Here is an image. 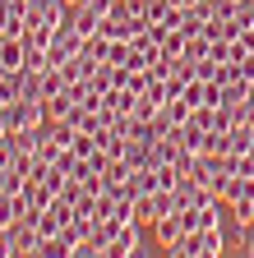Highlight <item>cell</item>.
Returning <instances> with one entry per match:
<instances>
[{"instance_id":"obj_1","label":"cell","mask_w":254,"mask_h":258,"mask_svg":"<svg viewBox=\"0 0 254 258\" xmlns=\"http://www.w3.org/2000/svg\"><path fill=\"white\" fill-rule=\"evenodd\" d=\"M143 231H148V226H139V221H125L120 231L111 235L107 258H134V253H143Z\"/></svg>"},{"instance_id":"obj_2","label":"cell","mask_w":254,"mask_h":258,"mask_svg":"<svg viewBox=\"0 0 254 258\" xmlns=\"http://www.w3.org/2000/svg\"><path fill=\"white\" fill-rule=\"evenodd\" d=\"M153 235H157V249H171L180 235H185V221H180V212H167V217H157V226H153Z\"/></svg>"},{"instance_id":"obj_3","label":"cell","mask_w":254,"mask_h":258,"mask_svg":"<svg viewBox=\"0 0 254 258\" xmlns=\"http://www.w3.org/2000/svg\"><path fill=\"white\" fill-rule=\"evenodd\" d=\"M33 212V203H28V194L19 189V194H0V226H14L19 217H28Z\"/></svg>"},{"instance_id":"obj_4","label":"cell","mask_w":254,"mask_h":258,"mask_svg":"<svg viewBox=\"0 0 254 258\" xmlns=\"http://www.w3.org/2000/svg\"><path fill=\"white\" fill-rule=\"evenodd\" d=\"M23 55H28V42L14 37V32H0V64L5 70H23Z\"/></svg>"},{"instance_id":"obj_5","label":"cell","mask_w":254,"mask_h":258,"mask_svg":"<svg viewBox=\"0 0 254 258\" xmlns=\"http://www.w3.org/2000/svg\"><path fill=\"white\" fill-rule=\"evenodd\" d=\"M227 249L231 244H227V231H222V226H204V231H199V258H217Z\"/></svg>"},{"instance_id":"obj_6","label":"cell","mask_w":254,"mask_h":258,"mask_svg":"<svg viewBox=\"0 0 254 258\" xmlns=\"http://www.w3.org/2000/svg\"><path fill=\"white\" fill-rule=\"evenodd\" d=\"M70 23L83 32V42L92 37V32H102V14L92 10V5H74V10H70Z\"/></svg>"},{"instance_id":"obj_7","label":"cell","mask_w":254,"mask_h":258,"mask_svg":"<svg viewBox=\"0 0 254 258\" xmlns=\"http://www.w3.org/2000/svg\"><path fill=\"white\" fill-rule=\"evenodd\" d=\"M157 217H162V212H157V194L153 189L139 194V199H134V221L139 226H157Z\"/></svg>"},{"instance_id":"obj_8","label":"cell","mask_w":254,"mask_h":258,"mask_svg":"<svg viewBox=\"0 0 254 258\" xmlns=\"http://www.w3.org/2000/svg\"><path fill=\"white\" fill-rule=\"evenodd\" d=\"M70 111H74V88H65L60 97H51V102H46V115H51V120H65Z\"/></svg>"},{"instance_id":"obj_9","label":"cell","mask_w":254,"mask_h":258,"mask_svg":"<svg viewBox=\"0 0 254 258\" xmlns=\"http://www.w3.org/2000/svg\"><path fill=\"white\" fill-rule=\"evenodd\" d=\"M180 180H185V175L171 166V161H167V166H153V189H176Z\"/></svg>"},{"instance_id":"obj_10","label":"cell","mask_w":254,"mask_h":258,"mask_svg":"<svg viewBox=\"0 0 254 258\" xmlns=\"http://www.w3.org/2000/svg\"><path fill=\"white\" fill-rule=\"evenodd\" d=\"M185 42H189V37H185V32H180V28H167V37H162V42H157V46H162V51H167L171 60H180V55H185Z\"/></svg>"},{"instance_id":"obj_11","label":"cell","mask_w":254,"mask_h":258,"mask_svg":"<svg viewBox=\"0 0 254 258\" xmlns=\"http://www.w3.org/2000/svg\"><path fill=\"white\" fill-rule=\"evenodd\" d=\"M231 217H236V221H245V226H254V199H240V203H231Z\"/></svg>"},{"instance_id":"obj_12","label":"cell","mask_w":254,"mask_h":258,"mask_svg":"<svg viewBox=\"0 0 254 258\" xmlns=\"http://www.w3.org/2000/svg\"><path fill=\"white\" fill-rule=\"evenodd\" d=\"M0 258H19V249H14V231H10V226H0Z\"/></svg>"},{"instance_id":"obj_13","label":"cell","mask_w":254,"mask_h":258,"mask_svg":"<svg viewBox=\"0 0 254 258\" xmlns=\"http://www.w3.org/2000/svg\"><path fill=\"white\" fill-rule=\"evenodd\" d=\"M236 253H249V258H254V226H249V231H245V244H240Z\"/></svg>"},{"instance_id":"obj_14","label":"cell","mask_w":254,"mask_h":258,"mask_svg":"<svg viewBox=\"0 0 254 258\" xmlns=\"http://www.w3.org/2000/svg\"><path fill=\"white\" fill-rule=\"evenodd\" d=\"M240 70H245V74H249V79H254V55H249V60H245V64H240Z\"/></svg>"},{"instance_id":"obj_15","label":"cell","mask_w":254,"mask_h":258,"mask_svg":"<svg viewBox=\"0 0 254 258\" xmlns=\"http://www.w3.org/2000/svg\"><path fill=\"white\" fill-rule=\"evenodd\" d=\"M176 5H180V10H194V5H199V0H176Z\"/></svg>"},{"instance_id":"obj_16","label":"cell","mask_w":254,"mask_h":258,"mask_svg":"<svg viewBox=\"0 0 254 258\" xmlns=\"http://www.w3.org/2000/svg\"><path fill=\"white\" fill-rule=\"evenodd\" d=\"M249 102H254V83H249Z\"/></svg>"}]
</instances>
